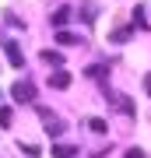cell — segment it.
<instances>
[{"label": "cell", "instance_id": "obj_5", "mask_svg": "<svg viewBox=\"0 0 151 158\" xmlns=\"http://www.w3.org/2000/svg\"><path fill=\"white\" fill-rule=\"evenodd\" d=\"M70 18H74V11H70V7H60V11H53V14H49V21L56 25V28H63Z\"/></svg>", "mask_w": 151, "mask_h": 158}, {"label": "cell", "instance_id": "obj_13", "mask_svg": "<svg viewBox=\"0 0 151 158\" xmlns=\"http://www.w3.org/2000/svg\"><path fill=\"white\" fill-rule=\"evenodd\" d=\"M134 25H137V28H148V18H144V11H141V7L134 11Z\"/></svg>", "mask_w": 151, "mask_h": 158}, {"label": "cell", "instance_id": "obj_15", "mask_svg": "<svg viewBox=\"0 0 151 158\" xmlns=\"http://www.w3.org/2000/svg\"><path fill=\"white\" fill-rule=\"evenodd\" d=\"M21 155H28V158H35V155H39V148H35V144H21Z\"/></svg>", "mask_w": 151, "mask_h": 158}, {"label": "cell", "instance_id": "obj_6", "mask_svg": "<svg viewBox=\"0 0 151 158\" xmlns=\"http://www.w3.org/2000/svg\"><path fill=\"white\" fill-rule=\"evenodd\" d=\"M78 155V148H70V144H53V158H74Z\"/></svg>", "mask_w": 151, "mask_h": 158}, {"label": "cell", "instance_id": "obj_11", "mask_svg": "<svg viewBox=\"0 0 151 158\" xmlns=\"http://www.w3.org/2000/svg\"><path fill=\"white\" fill-rule=\"evenodd\" d=\"M81 11H84L81 18H84V21H88V25H91V21H95V11H99V7H95V4H84V7H81Z\"/></svg>", "mask_w": 151, "mask_h": 158}, {"label": "cell", "instance_id": "obj_8", "mask_svg": "<svg viewBox=\"0 0 151 158\" xmlns=\"http://www.w3.org/2000/svg\"><path fill=\"white\" fill-rule=\"evenodd\" d=\"M42 60H46V63H53V67H60V63H63V56H60L56 49H42Z\"/></svg>", "mask_w": 151, "mask_h": 158}, {"label": "cell", "instance_id": "obj_9", "mask_svg": "<svg viewBox=\"0 0 151 158\" xmlns=\"http://www.w3.org/2000/svg\"><path fill=\"white\" fill-rule=\"evenodd\" d=\"M88 130H91V134H106L109 123H106V119H88Z\"/></svg>", "mask_w": 151, "mask_h": 158}, {"label": "cell", "instance_id": "obj_3", "mask_svg": "<svg viewBox=\"0 0 151 158\" xmlns=\"http://www.w3.org/2000/svg\"><path fill=\"white\" fill-rule=\"evenodd\" d=\"M4 53H7V60H11V67H25V53H21V46H18L14 39L4 42Z\"/></svg>", "mask_w": 151, "mask_h": 158}, {"label": "cell", "instance_id": "obj_17", "mask_svg": "<svg viewBox=\"0 0 151 158\" xmlns=\"http://www.w3.org/2000/svg\"><path fill=\"white\" fill-rule=\"evenodd\" d=\"M144 91H148V95H151V74H148V81H144Z\"/></svg>", "mask_w": 151, "mask_h": 158}, {"label": "cell", "instance_id": "obj_16", "mask_svg": "<svg viewBox=\"0 0 151 158\" xmlns=\"http://www.w3.org/2000/svg\"><path fill=\"white\" fill-rule=\"evenodd\" d=\"M127 158H144V151H141V148H130V151H127Z\"/></svg>", "mask_w": 151, "mask_h": 158}, {"label": "cell", "instance_id": "obj_10", "mask_svg": "<svg viewBox=\"0 0 151 158\" xmlns=\"http://www.w3.org/2000/svg\"><path fill=\"white\" fill-rule=\"evenodd\" d=\"M109 39H112V42H127V39H130V28H112Z\"/></svg>", "mask_w": 151, "mask_h": 158}, {"label": "cell", "instance_id": "obj_4", "mask_svg": "<svg viewBox=\"0 0 151 158\" xmlns=\"http://www.w3.org/2000/svg\"><path fill=\"white\" fill-rule=\"evenodd\" d=\"M49 88H56V91L70 88V74L67 70H49Z\"/></svg>", "mask_w": 151, "mask_h": 158}, {"label": "cell", "instance_id": "obj_1", "mask_svg": "<svg viewBox=\"0 0 151 158\" xmlns=\"http://www.w3.org/2000/svg\"><path fill=\"white\" fill-rule=\"evenodd\" d=\"M39 119L46 123L42 130H46V134H49V137H60L63 130H67V127H63V119L56 116V113H49V109H39Z\"/></svg>", "mask_w": 151, "mask_h": 158}, {"label": "cell", "instance_id": "obj_7", "mask_svg": "<svg viewBox=\"0 0 151 158\" xmlns=\"http://www.w3.org/2000/svg\"><path fill=\"white\" fill-rule=\"evenodd\" d=\"M56 42H60V46H78L81 39H78V35H70V32H63V28H60V32H56Z\"/></svg>", "mask_w": 151, "mask_h": 158}, {"label": "cell", "instance_id": "obj_14", "mask_svg": "<svg viewBox=\"0 0 151 158\" xmlns=\"http://www.w3.org/2000/svg\"><path fill=\"white\" fill-rule=\"evenodd\" d=\"M102 74H106V67H99V63H91V67H88V77H102Z\"/></svg>", "mask_w": 151, "mask_h": 158}, {"label": "cell", "instance_id": "obj_2", "mask_svg": "<svg viewBox=\"0 0 151 158\" xmlns=\"http://www.w3.org/2000/svg\"><path fill=\"white\" fill-rule=\"evenodd\" d=\"M11 95H14V102H21V106H25V102L35 98V85H32V81H14Z\"/></svg>", "mask_w": 151, "mask_h": 158}, {"label": "cell", "instance_id": "obj_12", "mask_svg": "<svg viewBox=\"0 0 151 158\" xmlns=\"http://www.w3.org/2000/svg\"><path fill=\"white\" fill-rule=\"evenodd\" d=\"M11 119H14V113L7 106H0V127H11Z\"/></svg>", "mask_w": 151, "mask_h": 158}]
</instances>
